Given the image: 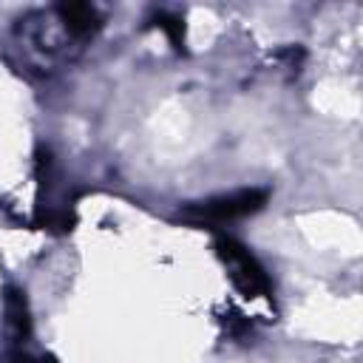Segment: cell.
I'll return each mask as SVG.
<instances>
[{"label": "cell", "mask_w": 363, "mask_h": 363, "mask_svg": "<svg viewBox=\"0 0 363 363\" xmlns=\"http://www.w3.org/2000/svg\"><path fill=\"white\" fill-rule=\"evenodd\" d=\"M267 199H269L267 187H241L233 193L210 196L204 201H190L179 210V216L190 224H224L258 213L267 204Z\"/></svg>", "instance_id": "6da1fadb"}, {"label": "cell", "mask_w": 363, "mask_h": 363, "mask_svg": "<svg viewBox=\"0 0 363 363\" xmlns=\"http://www.w3.org/2000/svg\"><path fill=\"white\" fill-rule=\"evenodd\" d=\"M216 250H218V258L227 267V275H230L233 286L244 298H272V281H269L267 269L261 267V261L241 241L218 238Z\"/></svg>", "instance_id": "7a4b0ae2"}, {"label": "cell", "mask_w": 363, "mask_h": 363, "mask_svg": "<svg viewBox=\"0 0 363 363\" xmlns=\"http://www.w3.org/2000/svg\"><path fill=\"white\" fill-rule=\"evenodd\" d=\"M23 295L26 292H20L14 286L6 289V320H9V326L14 329L17 337L28 335V306H26V298Z\"/></svg>", "instance_id": "3957f363"}, {"label": "cell", "mask_w": 363, "mask_h": 363, "mask_svg": "<svg viewBox=\"0 0 363 363\" xmlns=\"http://www.w3.org/2000/svg\"><path fill=\"white\" fill-rule=\"evenodd\" d=\"M159 26L167 31V37H170V43L176 45V48H182V43H184V26H182V20L179 17H170V14H159Z\"/></svg>", "instance_id": "277c9868"}, {"label": "cell", "mask_w": 363, "mask_h": 363, "mask_svg": "<svg viewBox=\"0 0 363 363\" xmlns=\"http://www.w3.org/2000/svg\"><path fill=\"white\" fill-rule=\"evenodd\" d=\"M9 363H48V360H40V357H11Z\"/></svg>", "instance_id": "5b68a950"}]
</instances>
